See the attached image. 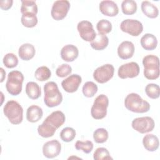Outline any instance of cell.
I'll return each mask as SVG.
<instances>
[{
    "mask_svg": "<svg viewBox=\"0 0 160 160\" xmlns=\"http://www.w3.org/2000/svg\"><path fill=\"white\" fill-rule=\"evenodd\" d=\"M44 102L49 108L59 106L62 101V96L58 85L53 81L46 82L44 86Z\"/></svg>",
    "mask_w": 160,
    "mask_h": 160,
    "instance_id": "6da1fadb",
    "label": "cell"
},
{
    "mask_svg": "<svg viewBox=\"0 0 160 160\" xmlns=\"http://www.w3.org/2000/svg\"><path fill=\"white\" fill-rule=\"evenodd\" d=\"M4 65L8 68H13L17 66L18 64V59L13 53L6 54L2 60Z\"/></svg>",
    "mask_w": 160,
    "mask_h": 160,
    "instance_id": "d590c367",
    "label": "cell"
},
{
    "mask_svg": "<svg viewBox=\"0 0 160 160\" xmlns=\"http://www.w3.org/2000/svg\"><path fill=\"white\" fill-rule=\"evenodd\" d=\"M77 29L81 38L88 42H91L96 36V33L92 23L88 21H81L77 26Z\"/></svg>",
    "mask_w": 160,
    "mask_h": 160,
    "instance_id": "8fae6325",
    "label": "cell"
},
{
    "mask_svg": "<svg viewBox=\"0 0 160 160\" xmlns=\"http://www.w3.org/2000/svg\"><path fill=\"white\" fill-rule=\"evenodd\" d=\"M61 143L56 139L46 142L42 146L43 155L47 158H54L57 157L61 152Z\"/></svg>",
    "mask_w": 160,
    "mask_h": 160,
    "instance_id": "4fadbf2b",
    "label": "cell"
},
{
    "mask_svg": "<svg viewBox=\"0 0 160 160\" xmlns=\"http://www.w3.org/2000/svg\"><path fill=\"white\" fill-rule=\"evenodd\" d=\"M21 21L22 24L26 28H33L38 23V18L36 14L31 12H26L22 14Z\"/></svg>",
    "mask_w": 160,
    "mask_h": 160,
    "instance_id": "4316f807",
    "label": "cell"
},
{
    "mask_svg": "<svg viewBox=\"0 0 160 160\" xmlns=\"http://www.w3.org/2000/svg\"><path fill=\"white\" fill-rule=\"evenodd\" d=\"M124 106L128 110L136 113L146 112L150 109L149 103L134 92L127 95L124 99Z\"/></svg>",
    "mask_w": 160,
    "mask_h": 160,
    "instance_id": "7a4b0ae2",
    "label": "cell"
},
{
    "mask_svg": "<svg viewBox=\"0 0 160 160\" xmlns=\"http://www.w3.org/2000/svg\"><path fill=\"white\" fill-rule=\"evenodd\" d=\"M56 129L48 123L46 121H44L43 122L39 125L38 128V134L42 138H49L52 137L55 132Z\"/></svg>",
    "mask_w": 160,
    "mask_h": 160,
    "instance_id": "484cf974",
    "label": "cell"
},
{
    "mask_svg": "<svg viewBox=\"0 0 160 160\" xmlns=\"http://www.w3.org/2000/svg\"><path fill=\"white\" fill-rule=\"evenodd\" d=\"M144 148L148 151H155L159 148V139L156 135L148 134L142 139Z\"/></svg>",
    "mask_w": 160,
    "mask_h": 160,
    "instance_id": "ffe728a7",
    "label": "cell"
},
{
    "mask_svg": "<svg viewBox=\"0 0 160 160\" xmlns=\"http://www.w3.org/2000/svg\"><path fill=\"white\" fill-rule=\"evenodd\" d=\"M98 91L97 85L92 82L88 81L82 86V93L87 98H92Z\"/></svg>",
    "mask_w": 160,
    "mask_h": 160,
    "instance_id": "4dcf8cb0",
    "label": "cell"
},
{
    "mask_svg": "<svg viewBox=\"0 0 160 160\" xmlns=\"http://www.w3.org/2000/svg\"><path fill=\"white\" fill-rule=\"evenodd\" d=\"M109 44V39L108 38L104 35L100 33L96 34V36L93 41L91 42V46L92 49L101 51L104 49Z\"/></svg>",
    "mask_w": 160,
    "mask_h": 160,
    "instance_id": "603a6c76",
    "label": "cell"
},
{
    "mask_svg": "<svg viewBox=\"0 0 160 160\" xmlns=\"http://www.w3.org/2000/svg\"><path fill=\"white\" fill-rule=\"evenodd\" d=\"M3 112L12 124H19L22 121L23 109L19 103L14 100L6 102L3 108Z\"/></svg>",
    "mask_w": 160,
    "mask_h": 160,
    "instance_id": "3957f363",
    "label": "cell"
},
{
    "mask_svg": "<svg viewBox=\"0 0 160 160\" xmlns=\"http://www.w3.org/2000/svg\"><path fill=\"white\" fill-rule=\"evenodd\" d=\"M51 72L46 66H41L38 68L34 73L35 78L39 81H45L50 78Z\"/></svg>",
    "mask_w": 160,
    "mask_h": 160,
    "instance_id": "f1b7e54d",
    "label": "cell"
},
{
    "mask_svg": "<svg viewBox=\"0 0 160 160\" xmlns=\"http://www.w3.org/2000/svg\"><path fill=\"white\" fill-rule=\"evenodd\" d=\"M139 74V66L135 62H130L121 65L118 71V76L121 79L133 78Z\"/></svg>",
    "mask_w": 160,
    "mask_h": 160,
    "instance_id": "7c38bea8",
    "label": "cell"
},
{
    "mask_svg": "<svg viewBox=\"0 0 160 160\" xmlns=\"http://www.w3.org/2000/svg\"><path fill=\"white\" fill-rule=\"evenodd\" d=\"M96 28L99 33L106 35L112 30V24L106 19H101L97 23Z\"/></svg>",
    "mask_w": 160,
    "mask_h": 160,
    "instance_id": "e575fe53",
    "label": "cell"
},
{
    "mask_svg": "<svg viewBox=\"0 0 160 160\" xmlns=\"http://www.w3.org/2000/svg\"><path fill=\"white\" fill-rule=\"evenodd\" d=\"M93 143L91 141H78L75 144V148L77 150H82L86 154L90 153L93 149Z\"/></svg>",
    "mask_w": 160,
    "mask_h": 160,
    "instance_id": "8d00e7d4",
    "label": "cell"
},
{
    "mask_svg": "<svg viewBox=\"0 0 160 160\" xmlns=\"http://www.w3.org/2000/svg\"><path fill=\"white\" fill-rule=\"evenodd\" d=\"M145 92L149 98L155 99L159 97L160 88L158 84L150 83L146 86Z\"/></svg>",
    "mask_w": 160,
    "mask_h": 160,
    "instance_id": "1f68e13d",
    "label": "cell"
},
{
    "mask_svg": "<svg viewBox=\"0 0 160 160\" xmlns=\"http://www.w3.org/2000/svg\"><path fill=\"white\" fill-rule=\"evenodd\" d=\"M144 76L149 80H154L159 76V59L154 55H147L142 59Z\"/></svg>",
    "mask_w": 160,
    "mask_h": 160,
    "instance_id": "277c9868",
    "label": "cell"
},
{
    "mask_svg": "<svg viewBox=\"0 0 160 160\" xmlns=\"http://www.w3.org/2000/svg\"><path fill=\"white\" fill-rule=\"evenodd\" d=\"M79 55V51L76 46L72 44L64 46L61 50V57L66 62L74 61Z\"/></svg>",
    "mask_w": 160,
    "mask_h": 160,
    "instance_id": "e0dca14e",
    "label": "cell"
},
{
    "mask_svg": "<svg viewBox=\"0 0 160 160\" xmlns=\"http://www.w3.org/2000/svg\"><path fill=\"white\" fill-rule=\"evenodd\" d=\"M81 82V77L78 74H74L64 79L61 82V86L65 91L72 93L78 90Z\"/></svg>",
    "mask_w": 160,
    "mask_h": 160,
    "instance_id": "5bb4252c",
    "label": "cell"
},
{
    "mask_svg": "<svg viewBox=\"0 0 160 160\" xmlns=\"http://www.w3.org/2000/svg\"><path fill=\"white\" fill-rule=\"evenodd\" d=\"M72 72V68L68 64H62L60 65L56 71V75L59 78H64L69 75Z\"/></svg>",
    "mask_w": 160,
    "mask_h": 160,
    "instance_id": "f35d334b",
    "label": "cell"
},
{
    "mask_svg": "<svg viewBox=\"0 0 160 160\" xmlns=\"http://www.w3.org/2000/svg\"><path fill=\"white\" fill-rule=\"evenodd\" d=\"M108 132L104 128H98L93 132V138L97 143H104L108 139Z\"/></svg>",
    "mask_w": 160,
    "mask_h": 160,
    "instance_id": "d6a6232c",
    "label": "cell"
},
{
    "mask_svg": "<svg viewBox=\"0 0 160 160\" xmlns=\"http://www.w3.org/2000/svg\"><path fill=\"white\" fill-rule=\"evenodd\" d=\"M43 115L42 109L36 105L29 106L26 112V119L29 122H36L39 121Z\"/></svg>",
    "mask_w": 160,
    "mask_h": 160,
    "instance_id": "44dd1931",
    "label": "cell"
},
{
    "mask_svg": "<svg viewBox=\"0 0 160 160\" xmlns=\"http://www.w3.org/2000/svg\"><path fill=\"white\" fill-rule=\"evenodd\" d=\"M120 28L122 31L132 36H138L143 31L142 24L136 19H127L122 21Z\"/></svg>",
    "mask_w": 160,
    "mask_h": 160,
    "instance_id": "30bf717a",
    "label": "cell"
},
{
    "mask_svg": "<svg viewBox=\"0 0 160 160\" xmlns=\"http://www.w3.org/2000/svg\"><path fill=\"white\" fill-rule=\"evenodd\" d=\"M12 3H13V1L12 0L1 1L0 2V7L2 10L7 11L11 8Z\"/></svg>",
    "mask_w": 160,
    "mask_h": 160,
    "instance_id": "ab89813d",
    "label": "cell"
},
{
    "mask_svg": "<svg viewBox=\"0 0 160 160\" xmlns=\"http://www.w3.org/2000/svg\"><path fill=\"white\" fill-rule=\"evenodd\" d=\"M121 9L123 14L132 15L137 11V4L133 0H124L122 2Z\"/></svg>",
    "mask_w": 160,
    "mask_h": 160,
    "instance_id": "83f0119b",
    "label": "cell"
},
{
    "mask_svg": "<svg viewBox=\"0 0 160 160\" xmlns=\"http://www.w3.org/2000/svg\"><path fill=\"white\" fill-rule=\"evenodd\" d=\"M24 76L19 71H12L8 74L6 88L8 92L12 96L19 94L22 91Z\"/></svg>",
    "mask_w": 160,
    "mask_h": 160,
    "instance_id": "5b68a950",
    "label": "cell"
},
{
    "mask_svg": "<svg viewBox=\"0 0 160 160\" xmlns=\"http://www.w3.org/2000/svg\"><path fill=\"white\" fill-rule=\"evenodd\" d=\"M76 137V131L70 127L63 128L60 132L61 139L66 142L72 141Z\"/></svg>",
    "mask_w": 160,
    "mask_h": 160,
    "instance_id": "836d02e7",
    "label": "cell"
},
{
    "mask_svg": "<svg viewBox=\"0 0 160 160\" xmlns=\"http://www.w3.org/2000/svg\"><path fill=\"white\" fill-rule=\"evenodd\" d=\"M114 68L112 64H106L98 67L93 72V78L99 83L103 84L109 81L114 75Z\"/></svg>",
    "mask_w": 160,
    "mask_h": 160,
    "instance_id": "52a82bcc",
    "label": "cell"
},
{
    "mask_svg": "<svg viewBox=\"0 0 160 160\" xmlns=\"http://www.w3.org/2000/svg\"><path fill=\"white\" fill-rule=\"evenodd\" d=\"M134 52V44L128 41L122 42L118 48V56L122 59L131 58Z\"/></svg>",
    "mask_w": 160,
    "mask_h": 160,
    "instance_id": "9a60e30c",
    "label": "cell"
},
{
    "mask_svg": "<svg viewBox=\"0 0 160 160\" xmlns=\"http://www.w3.org/2000/svg\"><path fill=\"white\" fill-rule=\"evenodd\" d=\"M154 125L153 119L149 116L137 118L132 121V128L141 134L152 131L154 128Z\"/></svg>",
    "mask_w": 160,
    "mask_h": 160,
    "instance_id": "ba28073f",
    "label": "cell"
},
{
    "mask_svg": "<svg viewBox=\"0 0 160 160\" xmlns=\"http://www.w3.org/2000/svg\"><path fill=\"white\" fill-rule=\"evenodd\" d=\"M93 158L94 160L112 159V158L111 157L108 150L105 148H97L93 154Z\"/></svg>",
    "mask_w": 160,
    "mask_h": 160,
    "instance_id": "74e56055",
    "label": "cell"
},
{
    "mask_svg": "<svg viewBox=\"0 0 160 160\" xmlns=\"http://www.w3.org/2000/svg\"><path fill=\"white\" fill-rule=\"evenodd\" d=\"M1 75H2V77H1V82H2L4 81V77L5 76L6 72H4V69H3L2 68H1Z\"/></svg>",
    "mask_w": 160,
    "mask_h": 160,
    "instance_id": "60d3db41",
    "label": "cell"
},
{
    "mask_svg": "<svg viewBox=\"0 0 160 160\" xmlns=\"http://www.w3.org/2000/svg\"><path fill=\"white\" fill-rule=\"evenodd\" d=\"M70 9V3L67 0L56 1L53 3L51 9V16L56 20L63 19L67 15Z\"/></svg>",
    "mask_w": 160,
    "mask_h": 160,
    "instance_id": "9c48e42d",
    "label": "cell"
},
{
    "mask_svg": "<svg viewBox=\"0 0 160 160\" xmlns=\"http://www.w3.org/2000/svg\"><path fill=\"white\" fill-rule=\"evenodd\" d=\"M99 8L101 12L107 16H116L119 12L118 5L112 1H102Z\"/></svg>",
    "mask_w": 160,
    "mask_h": 160,
    "instance_id": "2e32d148",
    "label": "cell"
},
{
    "mask_svg": "<svg viewBox=\"0 0 160 160\" xmlns=\"http://www.w3.org/2000/svg\"><path fill=\"white\" fill-rule=\"evenodd\" d=\"M141 45L148 51H152L156 49L158 45V40L156 37L150 33L145 34L141 39Z\"/></svg>",
    "mask_w": 160,
    "mask_h": 160,
    "instance_id": "7402d4cb",
    "label": "cell"
},
{
    "mask_svg": "<svg viewBox=\"0 0 160 160\" xmlns=\"http://www.w3.org/2000/svg\"><path fill=\"white\" fill-rule=\"evenodd\" d=\"M141 10L144 14L149 18H156L159 14L158 8L148 1L142 2Z\"/></svg>",
    "mask_w": 160,
    "mask_h": 160,
    "instance_id": "cb8c5ba5",
    "label": "cell"
},
{
    "mask_svg": "<svg viewBox=\"0 0 160 160\" xmlns=\"http://www.w3.org/2000/svg\"><path fill=\"white\" fill-rule=\"evenodd\" d=\"M21 12L22 14L31 12L36 14L38 13V6L34 1H21Z\"/></svg>",
    "mask_w": 160,
    "mask_h": 160,
    "instance_id": "f546056e",
    "label": "cell"
},
{
    "mask_svg": "<svg viewBox=\"0 0 160 160\" xmlns=\"http://www.w3.org/2000/svg\"><path fill=\"white\" fill-rule=\"evenodd\" d=\"M26 93L30 99H37L41 94V88L35 82H28L26 86Z\"/></svg>",
    "mask_w": 160,
    "mask_h": 160,
    "instance_id": "d4e9b609",
    "label": "cell"
},
{
    "mask_svg": "<svg viewBox=\"0 0 160 160\" xmlns=\"http://www.w3.org/2000/svg\"><path fill=\"white\" fill-rule=\"evenodd\" d=\"M36 50L34 46L29 43H25L21 45L18 51L19 58L24 61L31 59L35 55Z\"/></svg>",
    "mask_w": 160,
    "mask_h": 160,
    "instance_id": "d6986e66",
    "label": "cell"
},
{
    "mask_svg": "<svg viewBox=\"0 0 160 160\" xmlns=\"http://www.w3.org/2000/svg\"><path fill=\"white\" fill-rule=\"evenodd\" d=\"M109 105L108 98L104 94L97 96L91 109L92 117L95 119H101L107 114V108Z\"/></svg>",
    "mask_w": 160,
    "mask_h": 160,
    "instance_id": "8992f818",
    "label": "cell"
},
{
    "mask_svg": "<svg viewBox=\"0 0 160 160\" xmlns=\"http://www.w3.org/2000/svg\"><path fill=\"white\" fill-rule=\"evenodd\" d=\"M65 120L66 117L64 113L60 111H56L49 114L44 121L57 129L64 124Z\"/></svg>",
    "mask_w": 160,
    "mask_h": 160,
    "instance_id": "ac0fdd59",
    "label": "cell"
}]
</instances>
